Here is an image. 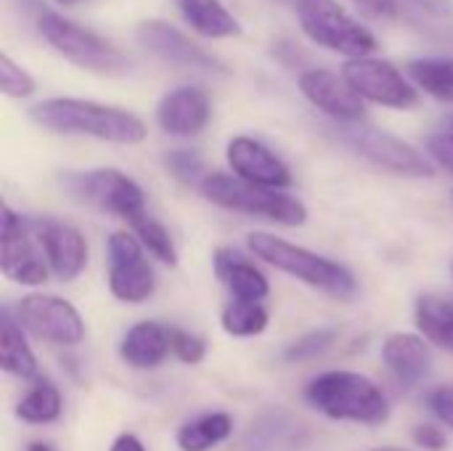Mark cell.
I'll return each mask as SVG.
<instances>
[{"label":"cell","instance_id":"6da1fadb","mask_svg":"<svg viewBox=\"0 0 453 451\" xmlns=\"http://www.w3.org/2000/svg\"><path fill=\"white\" fill-rule=\"evenodd\" d=\"M35 125L61 136H88L119 146H135L146 138V125L138 114L82 98H48L29 109Z\"/></svg>","mask_w":453,"mask_h":451},{"label":"cell","instance_id":"7a4b0ae2","mask_svg":"<svg viewBox=\"0 0 453 451\" xmlns=\"http://www.w3.org/2000/svg\"><path fill=\"white\" fill-rule=\"evenodd\" d=\"M247 247L255 258L273 266L276 271L289 274V276L300 279L303 284H308L324 295H332L337 300H350L358 290L356 276L345 266H340L337 260H329L319 253H311L300 245H292L281 237L255 231L247 237Z\"/></svg>","mask_w":453,"mask_h":451},{"label":"cell","instance_id":"3957f363","mask_svg":"<svg viewBox=\"0 0 453 451\" xmlns=\"http://www.w3.org/2000/svg\"><path fill=\"white\" fill-rule=\"evenodd\" d=\"M303 399L332 420L382 425L390 420V404L380 385L358 372H324L313 377Z\"/></svg>","mask_w":453,"mask_h":451},{"label":"cell","instance_id":"277c9868","mask_svg":"<svg viewBox=\"0 0 453 451\" xmlns=\"http://www.w3.org/2000/svg\"><path fill=\"white\" fill-rule=\"evenodd\" d=\"M35 24H37V32L42 35V40L53 51H58L66 61L77 64L80 69L106 74V77L125 74L133 69V61L127 58L125 51H119L114 43L104 40L93 29L74 24L72 19H64L48 8H40L35 13Z\"/></svg>","mask_w":453,"mask_h":451},{"label":"cell","instance_id":"5b68a950","mask_svg":"<svg viewBox=\"0 0 453 451\" xmlns=\"http://www.w3.org/2000/svg\"><path fill=\"white\" fill-rule=\"evenodd\" d=\"M199 191L204 199H210L218 207L244 213V215H257L279 226H303L308 221V210L297 197L284 194L279 189L247 183L236 175L210 173L204 183L199 186Z\"/></svg>","mask_w":453,"mask_h":451},{"label":"cell","instance_id":"8992f818","mask_svg":"<svg viewBox=\"0 0 453 451\" xmlns=\"http://www.w3.org/2000/svg\"><path fill=\"white\" fill-rule=\"evenodd\" d=\"M295 5L300 27L313 43L353 58L377 51L374 32L353 19L337 0H297Z\"/></svg>","mask_w":453,"mask_h":451},{"label":"cell","instance_id":"52a82bcc","mask_svg":"<svg viewBox=\"0 0 453 451\" xmlns=\"http://www.w3.org/2000/svg\"><path fill=\"white\" fill-rule=\"evenodd\" d=\"M337 138L353 149L358 157L369 159L374 167H382L393 175H406V178H430L433 175V165L430 159L417 152L411 144H406L403 138L380 130L374 125H364V122H345L334 128Z\"/></svg>","mask_w":453,"mask_h":451},{"label":"cell","instance_id":"ba28073f","mask_svg":"<svg viewBox=\"0 0 453 451\" xmlns=\"http://www.w3.org/2000/svg\"><path fill=\"white\" fill-rule=\"evenodd\" d=\"M64 183L77 199H82V202L104 210V213L117 215V218L127 221L130 226L135 221H141L143 215H149L143 189L130 175H125L114 167L69 173L64 178Z\"/></svg>","mask_w":453,"mask_h":451},{"label":"cell","instance_id":"9c48e42d","mask_svg":"<svg viewBox=\"0 0 453 451\" xmlns=\"http://www.w3.org/2000/svg\"><path fill=\"white\" fill-rule=\"evenodd\" d=\"M16 322L21 330L42 343L74 348L85 340V322L80 311L56 295H27L16 306Z\"/></svg>","mask_w":453,"mask_h":451},{"label":"cell","instance_id":"30bf717a","mask_svg":"<svg viewBox=\"0 0 453 451\" xmlns=\"http://www.w3.org/2000/svg\"><path fill=\"white\" fill-rule=\"evenodd\" d=\"M109 255V290L122 303H143L157 290V276L143 255V245L135 234L114 231L106 245Z\"/></svg>","mask_w":453,"mask_h":451},{"label":"cell","instance_id":"8fae6325","mask_svg":"<svg viewBox=\"0 0 453 451\" xmlns=\"http://www.w3.org/2000/svg\"><path fill=\"white\" fill-rule=\"evenodd\" d=\"M342 77L364 101H374L390 109H414L419 104V93L411 80L403 77V72L385 58H350L342 66Z\"/></svg>","mask_w":453,"mask_h":451},{"label":"cell","instance_id":"7c38bea8","mask_svg":"<svg viewBox=\"0 0 453 451\" xmlns=\"http://www.w3.org/2000/svg\"><path fill=\"white\" fill-rule=\"evenodd\" d=\"M29 223L16 215L8 205H3L0 215V271L5 279L37 287L48 279V263L42 260V253L32 242Z\"/></svg>","mask_w":453,"mask_h":451},{"label":"cell","instance_id":"4fadbf2b","mask_svg":"<svg viewBox=\"0 0 453 451\" xmlns=\"http://www.w3.org/2000/svg\"><path fill=\"white\" fill-rule=\"evenodd\" d=\"M135 40L146 53L157 56L167 64L207 72V74H226L228 72V66L223 61H218L212 53H207L202 45H196L191 37H186L183 32H178L167 21H159V19L141 21L135 27Z\"/></svg>","mask_w":453,"mask_h":451},{"label":"cell","instance_id":"5bb4252c","mask_svg":"<svg viewBox=\"0 0 453 451\" xmlns=\"http://www.w3.org/2000/svg\"><path fill=\"white\" fill-rule=\"evenodd\" d=\"M29 226L37 237V245L45 255L48 268L61 282H72L85 271L88 242L74 226L61 223L56 218H35V221H29Z\"/></svg>","mask_w":453,"mask_h":451},{"label":"cell","instance_id":"9a60e30c","mask_svg":"<svg viewBox=\"0 0 453 451\" xmlns=\"http://www.w3.org/2000/svg\"><path fill=\"white\" fill-rule=\"evenodd\" d=\"M300 90L316 109H321L326 117H332L340 125L361 122L366 114L364 98L353 90V85L345 77L334 74L332 69L303 72L300 74Z\"/></svg>","mask_w":453,"mask_h":451},{"label":"cell","instance_id":"2e32d148","mask_svg":"<svg viewBox=\"0 0 453 451\" xmlns=\"http://www.w3.org/2000/svg\"><path fill=\"white\" fill-rule=\"evenodd\" d=\"M228 165L236 173V178L255 183V186H265V189H287L292 186V173L289 167L260 141L250 138V136H236L228 141L226 149Z\"/></svg>","mask_w":453,"mask_h":451},{"label":"cell","instance_id":"e0dca14e","mask_svg":"<svg viewBox=\"0 0 453 451\" xmlns=\"http://www.w3.org/2000/svg\"><path fill=\"white\" fill-rule=\"evenodd\" d=\"M210 96L196 85H183L170 90L157 106V125L167 136L191 138L202 133L210 122Z\"/></svg>","mask_w":453,"mask_h":451},{"label":"cell","instance_id":"ac0fdd59","mask_svg":"<svg viewBox=\"0 0 453 451\" xmlns=\"http://www.w3.org/2000/svg\"><path fill=\"white\" fill-rule=\"evenodd\" d=\"M382 359L390 369V375L403 385V388H417L427 380L433 369V356L430 346L419 335L409 332H395L385 340L382 346Z\"/></svg>","mask_w":453,"mask_h":451},{"label":"cell","instance_id":"d6986e66","mask_svg":"<svg viewBox=\"0 0 453 451\" xmlns=\"http://www.w3.org/2000/svg\"><path fill=\"white\" fill-rule=\"evenodd\" d=\"M215 274L218 279L228 287L231 300H244V303H263L271 292L268 279L260 268H255L250 260L239 258L234 250L220 247L215 253Z\"/></svg>","mask_w":453,"mask_h":451},{"label":"cell","instance_id":"ffe728a7","mask_svg":"<svg viewBox=\"0 0 453 451\" xmlns=\"http://www.w3.org/2000/svg\"><path fill=\"white\" fill-rule=\"evenodd\" d=\"M167 354H173L170 330L157 322H138L119 343V356L133 369H154L167 359Z\"/></svg>","mask_w":453,"mask_h":451},{"label":"cell","instance_id":"44dd1931","mask_svg":"<svg viewBox=\"0 0 453 451\" xmlns=\"http://www.w3.org/2000/svg\"><path fill=\"white\" fill-rule=\"evenodd\" d=\"M300 436V425L284 412H265L260 415L250 431L228 451H281L295 449Z\"/></svg>","mask_w":453,"mask_h":451},{"label":"cell","instance_id":"7402d4cb","mask_svg":"<svg viewBox=\"0 0 453 451\" xmlns=\"http://www.w3.org/2000/svg\"><path fill=\"white\" fill-rule=\"evenodd\" d=\"M175 5L183 21L204 37L223 40L242 35V24L220 0H175Z\"/></svg>","mask_w":453,"mask_h":451},{"label":"cell","instance_id":"603a6c76","mask_svg":"<svg viewBox=\"0 0 453 451\" xmlns=\"http://www.w3.org/2000/svg\"><path fill=\"white\" fill-rule=\"evenodd\" d=\"M0 367L3 372L21 377V380H29L37 375V359L29 343L24 340V332L16 316H11L8 308L0 311Z\"/></svg>","mask_w":453,"mask_h":451},{"label":"cell","instance_id":"cb8c5ba5","mask_svg":"<svg viewBox=\"0 0 453 451\" xmlns=\"http://www.w3.org/2000/svg\"><path fill=\"white\" fill-rule=\"evenodd\" d=\"M417 327L425 340L453 354V298L443 295H422L417 300Z\"/></svg>","mask_w":453,"mask_h":451},{"label":"cell","instance_id":"d4e9b609","mask_svg":"<svg viewBox=\"0 0 453 451\" xmlns=\"http://www.w3.org/2000/svg\"><path fill=\"white\" fill-rule=\"evenodd\" d=\"M234 433V420L231 415L226 412H212V415H204L194 423H186L175 441L180 451H210L215 449L218 444L228 441Z\"/></svg>","mask_w":453,"mask_h":451},{"label":"cell","instance_id":"484cf974","mask_svg":"<svg viewBox=\"0 0 453 451\" xmlns=\"http://www.w3.org/2000/svg\"><path fill=\"white\" fill-rule=\"evenodd\" d=\"M64 412V399L50 380H37L35 388L19 401L16 417L29 425H48L56 423Z\"/></svg>","mask_w":453,"mask_h":451},{"label":"cell","instance_id":"4316f807","mask_svg":"<svg viewBox=\"0 0 453 451\" xmlns=\"http://www.w3.org/2000/svg\"><path fill=\"white\" fill-rule=\"evenodd\" d=\"M406 74L433 98L453 104V58H414Z\"/></svg>","mask_w":453,"mask_h":451},{"label":"cell","instance_id":"83f0119b","mask_svg":"<svg viewBox=\"0 0 453 451\" xmlns=\"http://www.w3.org/2000/svg\"><path fill=\"white\" fill-rule=\"evenodd\" d=\"M220 324L234 338H255V335L265 332V327H268V311H265L263 303L231 300L223 308Z\"/></svg>","mask_w":453,"mask_h":451},{"label":"cell","instance_id":"f1b7e54d","mask_svg":"<svg viewBox=\"0 0 453 451\" xmlns=\"http://www.w3.org/2000/svg\"><path fill=\"white\" fill-rule=\"evenodd\" d=\"M133 234L141 239V245H143L157 260H162V263H167V266H175V263H178V253H175V245H173L170 231H167L159 221H154L151 215H143L141 221H135V223H133Z\"/></svg>","mask_w":453,"mask_h":451},{"label":"cell","instance_id":"f546056e","mask_svg":"<svg viewBox=\"0 0 453 451\" xmlns=\"http://www.w3.org/2000/svg\"><path fill=\"white\" fill-rule=\"evenodd\" d=\"M337 340V330H313L303 338H297L295 343L287 346L284 351V359L287 362H313L319 359L321 354H326Z\"/></svg>","mask_w":453,"mask_h":451},{"label":"cell","instance_id":"4dcf8cb0","mask_svg":"<svg viewBox=\"0 0 453 451\" xmlns=\"http://www.w3.org/2000/svg\"><path fill=\"white\" fill-rule=\"evenodd\" d=\"M165 165H167V170L180 181V183H186V186H202L204 183V178L210 175L207 173V167H204V162H202V157L196 154V152H191V149H175V152H170L167 157H165Z\"/></svg>","mask_w":453,"mask_h":451},{"label":"cell","instance_id":"1f68e13d","mask_svg":"<svg viewBox=\"0 0 453 451\" xmlns=\"http://www.w3.org/2000/svg\"><path fill=\"white\" fill-rule=\"evenodd\" d=\"M0 88L11 98H27V96L35 93V80L8 53H3L0 56Z\"/></svg>","mask_w":453,"mask_h":451},{"label":"cell","instance_id":"d6a6232c","mask_svg":"<svg viewBox=\"0 0 453 451\" xmlns=\"http://www.w3.org/2000/svg\"><path fill=\"white\" fill-rule=\"evenodd\" d=\"M170 351L183 364H199L207 354L204 340L186 330H170Z\"/></svg>","mask_w":453,"mask_h":451},{"label":"cell","instance_id":"836d02e7","mask_svg":"<svg viewBox=\"0 0 453 451\" xmlns=\"http://www.w3.org/2000/svg\"><path fill=\"white\" fill-rule=\"evenodd\" d=\"M427 407H430V412L443 425H449L453 431V383L451 385H441V388L430 391L427 393Z\"/></svg>","mask_w":453,"mask_h":451},{"label":"cell","instance_id":"e575fe53","mask_svg":"<svg viewBox=\"0 0 453 451\" xmlns=\"http://www.w3.org/2000/svg\"><path fill=\"white\" fill-rule=\"evenodd\" d=\"M395 5L411 11L414 16H427V19H449L453 13L449 0H395Z\"/></svg>","mask_w":453,"mask_h":451},{"label":"cell","instance_id":"d590c367","mask_svg":"<svg viewBox=\"0 0 453 451\" xmlns=\"http://www.w3.org/2000/svg\"><path fill=\"white\" fill-rule=\"evenodd\" d=\"M430 157L453 175V133H438L427 141Z\"/></svg>","mask_w":453,"mask_h":451},{"label":"cell","instance_id":"8d00e7d4","mask_svg":"<svg viewBox=\"0 0 453 451\" xmlns=\"http://www.w3.org/2000/svg\"><path fill=\"white\" fill-rule=\"evenodd\" d=\"M414 441L419 449L427 451H443L446 449V433L435 425H419L414 431Z\"/></svg>","mask_w":453,"mask_h":451},{"label":"cell","instance_id":"74e56055","mask_svg":"<svg viewBox=\"0 0 453 451\" xmlns=\"http://www.w3.org/2000/svg\"><path fill=\"white\" fill-rule=\"evenodd\" d=\"M353 5L369 19H390L398 13L395 0H353Z\"/></svg>","mask_w":453,"mask_h":451},{"label":"cell","instance_id":"f35d334b","mask_svg":"<svg viewBox=\"0 0 453 451\" xmlns=\"http://www.w3.org/2000/svg\"><path fill=\"white\" fill-rule=\"evenodd\" d=\"M109 451H146V447L133 433H122V436H117V441L111 444Z\"/></svg>","mask_w":453,"mask_h":451},{"label":"cell","instance_id":"ab89813d","mask_svg":"<svg viewBox=\"0 0 453 451\" xmlns=\"http://www.w3.org/2000/svg\"><path fill=\"white\" fill-rule=\"evenodd\" d=\"M27 451H56L53 447H48V444H32Z\"/></svg>","mask_w":453,"mask_h":451},{"label":"cell","instance_id":"60d3db41","mask_svg":"<svg viewBox=\"0 0 453 451\" xmlns=\"http://www.w3.org/2000/svg\"><path fill=\"white\" fill-rule=\"evenodd\" d=\"M443 128H446L443 133H453V114L449 117V120H446V125H443Z\"/></svg>","mask_w":453,"mask_h":451},{"label":"cell","instance_id":"b9f144b4","mask_svg":"<svg viewBox=\"0 0 453 451\" xmlns=\"http://www.w3.org/2000/svg\"><path fill=\"white\" fill-rule=\"evenodd\" d=\"M374 451H406V449H398V447H382V449H374Z\"/></svg>","mask_w":453,"mask_h":451},{"label":"cell","instance_id":"7bdbcfd3","mask_svg":"<svg viewBox=\"0 0 453 451\" xmlns=\"http://www.w3.org/2000/svg\"><path fill=\"white\" fill-rule=\"evenodd\" d=\"M443 35H446V37H449V43H453V27H451V29H446V32H443Z\"/></svg>","mask_w":453,"mask_h":451},{"label":"cell","instance_id":"ee69618b","mask_svg":"<svg viewBox=\"0 0 453 451\" xmlns=\"http://www.w3.org/2000/svg\"><path fill=\"white\" fill-rule=\"evenodd\" d=\"M56 3H61V5H72V3H77V0H56Z\"/></svg>","mask_w":453,"mask_h":451}]
</instances>
